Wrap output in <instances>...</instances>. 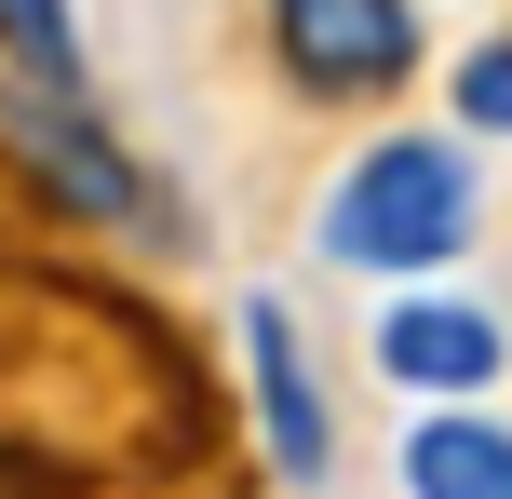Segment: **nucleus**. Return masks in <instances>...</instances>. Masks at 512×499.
I'll return each mask as SVG.
<instances>
[{"instance_id": "1", "label": "nucleus", "mask_w": 512, "mask_h": 499, "mask_svg": "<svg viewBox=\"0 0 512 499\" xmlns=\"http://www.w3.org/2000/svg\"><path fill=\"white\" fill-rule=\"evenodd\" d=\"M472 243V149H445V135H391V149H364L351 176H337L324 203V257L351 270H445Z\"/></svg>"}, {"instance_id": "2", "label": "nucleus", "mask_w": 512, "mask_h": 499, "mask_svg": "<svg viewBox=\"0 0 512 499\" xmlns=\"http://www.w3.org/2000/svg\"><path fill=\"white\" fill-rule=\"evenodd\" d=\"M270 27H283V68L310 95H391L418 68V14L405 0H270Z\"/></svg>"}, {"instance_id": "3", "label": "nucleus", "mask_w": 512, "mask_h": 499, "mask_svg": "<svg viewBox=\"0 0 512 499\" xmlns=\"http://www.w3.org/2000/svg\"><path fill=\"white\" fill-rule=\"evenodd\" d=\"M0 135H14V162L54 189V203H81V216H135V162H122V149H108V135L68 108V81L14 95V108H0Z\"/></svg>"}, {"instance_id": "4", "label": "nucleus", "mask_w": 512, "mask_h": 499, "mask_svg": "<svg viewBox=\"0 0 512 499\" xmlns=\"http://www.w3.org/2000/svg\"><path fill=\"white\" fill-rule=\"evenodd\" d=\"M243 365H256V419H270V459L310 486V473L337 459V432H324V392H310V365H297V324H283V297H243Z\"/></svg>"}, {"instance_id": "5", "label": "nucleus", "mask_w": 512, "mask_h": 499, "mask_svg": "<svg viewBox=\"0 0 512 499\" xmlns=\"http://www.w3.org/2000/svg\"><path fill=\"white\" fill-rule=\"evenodd\" d=\"M378 365L405 378V392H486L499 378V311H472V297H405V311L378 324Z\"/></svg>"}, {"instance_id": "6", "label": "nucleus", "mask_w": 512, "mask_h": 499, "mask_svg": "<svg viewBox=\"0 0 512 499\" xmlns=\"http://www.w3.org/2000/svg\"><path fill=\"white\" fill-rule=\"evenodd\" d=\"M405 499H512V432L499 419H418L405 432Z\"/></svg>"}, {"instance_id": "7", "label": "nucleus", "mask_w": 512, "mask_h": 499, "mask_svg": "<svg viewBox=\"0 0 512 499\" xmlns=\"http://www.w3.org/2000/svg\"><path fill=\"white\" fill-rule=\"evenodd\" d=\"M0 41L27 54V81H81V27H68V0H0Z\"/></svg>"}, {"instance_id": "8", "label": "nucleus", "mask_w": 512, "mask_h": 499, "mask_svg": "<svg viewBox=\"0 0 512 499\" xmlns=\"http://www.w3.org/2000/svg\"><path fill=\"white\" fill-rule=\"evenodd\" d=\"M459 122H472V135H512V41H486V54L459 68Z\"/></svg>"}]
</instances>
